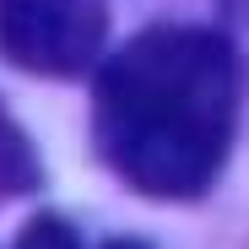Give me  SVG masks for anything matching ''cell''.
I'll list each match as a JSON object with an SVG mask.
<instances>
[{
  "label": "cell",
  "instance_id": "1",
  "mask_svg": "<svg viewBox=\"0 0 249 249\" xmlns=\"http://www.w3.org/2000/svg\"><path fill=\"white\" fill-rule=\"evenodd\" d=\"M244 98V54L212 27H146L103 60L92 141L152 200H195L217 184Z\"/></svg>",
  "mask_w": 249,
  "mask_h": 249
},
{
  "label": "cell",
  "instance_id": "4",
  "mask_svg": "<svg viewBox=\"0 0 249 249\" xmlns=\"http://www.w3.org/2000/svg\"><path fill=\"white\" fill-rule=\"evenodd\" d=\"M17 249H81V244H76V228H71L65 217L44 212V217H33V222L17 233Z\"/></svg>",
  "mask_w": 249,
  "mask_h": 249
},
{
  "label": "cell",
  "instance_id": "5",
  "mask_svg": "<svg viewBox=\"0 0 249 249\" xmlns=\"http://www.w3.org/2000/svg\"><path fill=\"white\" fill-rule=\"evenodd\" d=\"M217 11H222V33L233 44H249V0H217Z\"/></svg>",
  "mask_w": 249,
  "mask_h": 249
},
{
  "label": "cell",
  "instance_id": "3",
  "mask_svg": "<svg viewBox=\"0 0 249 249\" xmlns=\"http://www.w3.org/2000/svg\"><path fill=\"white\" fill-rule=\"evenodd\" d=\"M38 179H44V168H38L33 141L22 136V124L0 108V200H11V195H33Z\"/></svg>",
  "mask_w": 249,
  "mask_h": 249
},
{
  "label": "cell",
  "instance_id": "6",
  "mask_svg": "<svg viewBox=\"0 0 249 249\" xmlns=\"http://www.w3.org/2000/svg\"><path fill=\"white\" fill-rule=\"evenodd\" d=\"M103 249H152V244H141V238H108Z\"/></svg>",
  "mask_w": 249,
  "mask_h": 249
},
{
  "label": "cell",
  "instance_id": "2",
  "mask_svg": "<svg viewBox=\"0 0 249 249\" xmlns=\"http://www.w3.org/2000/svg\"><path fill=\"white\" fill-rule=\"evenodd\" d=\"M108 38V0H0V54L33 76L92 71Z\"/></svg>",
  "mask_w": 249,
  "mask_h": 249
}]
</instances>
